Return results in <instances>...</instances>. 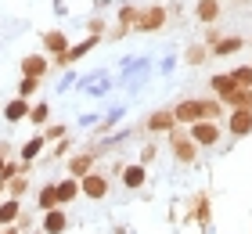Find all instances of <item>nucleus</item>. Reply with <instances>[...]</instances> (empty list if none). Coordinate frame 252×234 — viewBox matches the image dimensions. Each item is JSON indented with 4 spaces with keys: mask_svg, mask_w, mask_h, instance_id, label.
Masks as SVG:
<instances>
[{
    "mask_svg": "<svg viewBox=\"0 0 252 234\" xmlns=\"http://www.w3.org/2000/svg\"><path fill=\"white\" fill-rule=\"evenodd\" d=\"M191 140L198 148H213V144H220V126H216L213 119H198V123H191Z\"/></svg>",
    "mask_w": 252,
    "mask_h": 234,
    "instance_id": "nucleus-1",
    "label": "nucleus"
},
{
    "mask_svg": "<svg viewBox=\"0 0 252 234\" xmlns=\"http://www.w3.org/2000/svg\"><path fill=\"white\" fill-rule=\"evenodd\" d=\"M213 94H216V98H220L223 104H231L234 101V94H238V83H234V79H231V72H220V76H213Z\"/></svg>",
    "mask_w": 252,
    "mask_h": 234,
    "instance_id": "nucleus-2",
    "label": "nucleus"
},
{
    "mask_svg": "<svg viewBox=\"0 0 252 234\" xmlns=\"http://www.w3.org/2000/svg\"><path fill=\"white\" fill-rule=\"evenodd\" d=\"M162 26H166V7H148V11H141V18H137V29H144V33H155Z\"/></svg>",
    "mask_w": 252,
    "mask_h": 234,
    "instance_id": "nucleus-3",
    "label": "nucleus"
},
{
    "mask_svg": "<svg viewBox=\"0 0 252 234\" xmlns=\"http://www.w3.org/2000/svg\"><path fill=\"white\" fill-rule=\"evenodd\" d=\"M169 144H173L177 162H194V159H198V144H194L191 137H177V134H173V140H169Z\"/></svg>",
    "mask_w": 252,
    "mask_h": 234,
    "instance_id": "nucleus-4",
    "label": "nucleus"
},
{
    "mask_svg": "<svg viewBox=\"0 0 252 234\" xmlns=\"http://www.w3.org/2000/svg\"><path fill=\"white\" fill-rule=\"evenodd\" d=\"M227 126H231V134H234V137L252 134V112H249V108H234V112H231V119H227Z\"/></svg>",
    "mask_w": 252,
    "mask_h": 234,
    "instance_id": "nucleus-5",
    "label": "nucleus"
},
{
    "mask_svg": "<svg viewBox=\"0 0 252 234\" xmlns=\"http://www.w3.org/2000/svg\"><path fill=\"white\" fill-rule=\"evenodd\" d=\"M173 115H177V123H198V119H205V115H202V101H180L173 108Z\"/></svg>",
    "mask_w": 252,
    "mask_h": 234,
    "instance_id": "nucleus-6",
    "label": "nucleus"
},
{
    "mask_svg": "<svg viewBox=\"0 0 252 234\" xmlns=\"http://www.w3.org/2000/svg\"><path fill=\"white\" fill-rule=\"evenodd\" d=\"M79 187H83V195H87V198H105V191H108V180H105V177H97V173H87Z\"/></svg>",
    "mask_w": 252,
    "mask_h": 234,
    "instance_id": "nucleus-7",
    "label": "nucleus"
},
{
    "mask_svg": "<svg viewBox=\"0 0 252 234\" xmlns=\"http://www.w3.org/2000/svg\"><path fill=\"white\" fill-rule=\"evenodd\" d=\"M173 126H177V115H173V112H155V115H148V130H152V134L173 130Z\"/></svg>",
    "mask_w": 252,
    "mask_h": 234,
    "instance_id": "nucleus-8",
    "label": "nucleus"
},
{
    "mask_svg": "<svg viewBox=\"0 0 252 234\" xmlns=\"http://www.w3.org/2000/svg\"><path fill=\"white\" fill-rule=\"evenodd\" d=\"M65 227H68V220H65L62 209H47V216H43V231H47V234H62Z\"/></svg>",
    "mask_w": 252,
    "mask_h": 234,
    "instance_id": "nucleus-9",
    "label": "nucleus"
},
{
    "mask_svg": "<svg viewBox=\"0 0 252 234\" xmlns=\"http://www.w3.org/2000/svg\"><path fill=\"white\" fill-rule=\"evenodd\" d=\"M242 36H223V40H216L213 43V58H223V54H234V51H242Z\"/></svg>",
    "mask_w": 252,
    "mask_h": 234,
    "instance_id": "nucleus-10",
    "label": "nucleus"
},
{
    "mask_svg": "<svg viewBox=\"0 0 252 234\" xmlns=\"http://www.w3.org/2000/svg\"><path fill=\"white\" fill-rule=\"evenodd\" d=\"M144 180H148V169H144V166H126V169H123V184H126V187H141Z\"/></svg>",
    "mask_w": 252,
    "mask_h": 234,
    "instance_id": "nucleus-11",
    "label": "nucleus"
},
{
    "mask_svg": "<svg viewBox=\"0 0 252 234\" xmlns=\"http://www.w3.org/2000/svg\"><path fill=\"white\" fill-rule=\"evenodd\" d=\"M79 191H83V187L76 184V177H68V180H62V184H58V202H62V205H65V202H72V198H76Z\"/></svg>",
    "mask_w": 252,
    "mask_h": 234,
    "instance_id": "nucleus-12",
    "label": "nucleus"
},
{
    "mask_svg": "<svg viewBox=\"0 0 252 234\" xmlns=\"http://www.w3.org/2000/svg\"><path fill=\"white\" fill-rule=\"evenodd\" d=\"M65 33H58V29H54V33H43V47H47V51H54V54H65Z\"/></svg>",
    "mask_w": 252,
    "mask_h": 234,
    "instance_id": "nucleus-13",
    "label": "nucleus"
},
{
    "mask_svg": "<svg viewBox=\"0 0 252 234\" xmlns=\"http://www.w3.org/2000/svg\"><path fill=\"white\" fill-rule=\"evenodd\" d=\"M194 11H198L202 22H216V18H220V4H216V0H198Z\"/></svg>",
    "mask_w": 252,
    "mask_h": 234,
    "instance_id": "nucleus-14",
    "label": "nucleus"
},
{
    "mask_svg": "<svg viewBox=\"0 0 252 234\" xmlns=\"http://www.w3.org/2000/svg\"><path fill=\"white\" fill-rule=\"evenodd\" d=\"M4 115H7V119H11V123H18V119H26V115H29V104H26V98H18V101H11V104H7V108H4Z\"/></svg>",
    "mask_w": 252,
    "mask_h": 234,
    "instance_id": "nucleus-15",
    "label": "nucleus"
},
{
    "mask_svg": "<svg viewBox=\"0 0 252 234\" xmlns=\"http://www.w3.org/2000/svg\"><path fill=\"white\" fill-rule=\"evenodd\" d=\"M22 72H26V76H43V72H47V62H43V58H26V62H22Z\"/></svg>",
    "mask_w": 252,
    "mask_h": 234,
    "instance_id": "nucleus-16",
    "label": "nucleus"
},
{
    "mask_svg": "<svg viewBox=\"0 0 252 234\" xmlns=\"http://www.w3.org/2000/svg\"><path fill=\"white\" fill-rule=\"evenodd\" d=\"M62 202H58V184L54 187H43L40 191V209H58Z\"/></svg>",
    "mask_w": 252,
    "mask_h": 234,
    "instance_id": "nucleus-17",
    "label": "nucleus"
},
{
    "mask_svg": "<svg viewBox=\"0 0 252 234\" xmlns=\"http://www.w3.org/2000/svg\"><path fill=\"white\" fill-rule=\"evenodd\" d=\"M90 162H94V155H79V159H72V162H68V173H72V177H87Z\"/></svg>",
    "mask_w": 252,
    "mask_h": 234,
    "instance_id": "nucleus-18",
    "label": "nucleus"
},
{
    "mask_svg": "<svg viewBox=\"0 0 252 234\" xmlns=\"http://www.w3.org/2000/svg\"><path fill=\"white\" fill-rule=\"evenodd\" d=\"M231 79L238 87H252V65H238L234 72H231Z\"/></svg>",
    "mask_w": 252,
    "mask_h": 234,
    "instance_id": "nucleus-19",
    "label": "nucleus"
},
{
    "mask_svg": "<svg viewBox=\"0 0 252 234\" xmlns=\"http://www.w3.org/2000/svg\"><path fill=\"white\" fill-rule=\"evenodd\" d=\"M43 144H47V137H32L26 148H22V159H36L40 151H43Z\"/></svg>",
    "mask_w": 252,
    "mask_h": 234,
    "instance_id": "nucleus-20",
    "label": "nucleus"
},
{
    "mask_svg": "<svg viewBox=\"0 0 252 234\" xmlns=\"http://www.w3.org/2000/svg\"><path fill=\"white\" fill-rule=\"evenodd\" d=\"M220 112H223V101H220V98H209V101H202V115H205V119H216Z\"/></svg>",
    "mask_w": 252,
    "mask_h": 234,
    "instance_id": "nucleus-21",
    "label": "nucleus"
},
{
    "mask_svg": "<svg viewBox=\"0 0 252 234\" xmlns=\"http://www.w3.org/2000/svg\"><path fill=\"white\" fill-rule=\"evenodd\" d=\"M205 54H209V51H205L202 43H194L191 51H188V58H184V62H188V65H202V62H205Z\"/></svg>",
    "mask_w": 252,
    "mask_h": 234,
    "instance_id": "nucleus-22",
    "label": "nucleus"
},
{
    "mask_svg": "<svg viewBox=\"0 0 252 234\" xmlns=\"http://www.w3.org/2000/svg\"><path fill=\"white\" fill-rule=\"evenodd\" d=\"M15 216H18V202H4L0 205V224H11Z\"/></svg>",
    "mask_w": 252,
    "mask_h": 234,
    "instance_id": "nucleus-23",
    "label": "nucleus"
},
{
    "mask_svg": "<svg viewBox=\"0 0 252 234\" xmlns=\"http://www.w3.org/2000/svg\"><path fill=\"white\" fill-rule=\"evenodd\" d=\"M36 87H40V79H36V76H26V79L18 83V98H29V94L36 90Z\"/></svg>",
    "mask_w": 252,
    "mask_h": 234,
    "instance_id": "nucleus-24",
    "label": "nucleus"
},
{
    "mask_svg": "<svg viewBox=\"0 0 252 234\" xmlns=\"http://www.w3.org/2000/svg\"><path fill=\"white\" fill-rule=\"evenodd\" d=\"M29 115H32L36 123H47V115H51V112H47V104H36V108H32Z\"/></svg>",
    "mask_w": 252,
    "mask_h": 234,
    "instance_id": "nucleus-25",
    "label": "nucleus"
},
{
    "mask_svg": "<svg viewBox=\"0 0 252 234\" xmlns=\"http://www.w3.org/2000/svg\"><path fill=\"white\" fill-rule=\"evenodd\" d=\"M0 173H4V151H0Z\"/></svg>",
    "mask_w": 252,
    "mask_h": 234,
    "instance_id": "nucleus-26",
    "label": "nucleus"
},
{
    "mask_svg": "<svg viewBox=\"0 0 252 234\" xmlns=\"http://www.w3.org/2000/svg\"><path fill=\"white\" fill-rule=\"evenodd\" d=\"M4 234H18V231H4Z\"/></svg>",
    "mask_w": 252,
    "mask_h": 234,
    "instance_id": "nucleus-27",
    "label": "nucleus"
}]
</instances>
